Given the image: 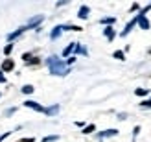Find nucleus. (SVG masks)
<instances>
[{"label":"nucleus","mask_w":151,"mask_h":142,"mask_svg":"<svg viewBox=\"0 0 151 142\" xmlns=\"http://www.w3.org/2000/svg\"><path fill=\"white\" fill-rule=\"evenodd\" d=\"M17 142H35V138L29 137V138H20V140H17Z\"/></svg>","instance_id":"5701e85b"},{"label":"nucleus","mask_w":151,"mask_h":142,"mask_svg":"<svg viewBox=\"0 0 151 142\" xmlns=\"http://www.w3.org/2000/svg\"><path fill=\"white\" fill-rule=\"evenodd\" d=\"M94 129H96V125H94V124H90V125H87V128L83 129V135H88V133H92Z\"/></svg>","instance_id":"f3484780"},{"label":"nucleus","mask_w":151,"mask_h":142,"mask_svg":"<svg viewBox=\"0 0 151 142\" xmlns=\"http://www.w3.org/2000/svg\"><path fill=\"white\" fill-rule=\"evenodd\" d=\"M76 61V57H68V61H66V66H68V65H72Z\"/></svg>","instance_id":"a878e982"},{"label":"nucleus","mask_w":151,"mask_h":142,"mask_svg":"<svg viewBox=\"0 0 151 142\" xmlns=\"http://www.w3.org/2000/svg\"><path fill=\"white\" fill-rule=\"evenodd\" d=\"M11 50H13V44H6V46H4V54H6V56H9V54H11Z\"/></svg>","instance_id":"aec40b11"},{"label":"nucleus","mask_w":151,"mask_h":142,"mask_svg":"<svg viewBox=\"0 0 151 142\" xmlns=\"http://www.w3.org/2000/svg\"><path fill=\"white\" fill-rule=\"evenodd\" d=\"M134 94H137V96H147V89H137Z\"/></svg>","instance_id":"6ab92c4d"},{"label":"nucleus","mask_w":151,"mask_h":142,"mask_svg":"<svg viewBox=\"0 0 151 142\" xmlns=\"http://www.w3.org/2000/svg\"><path fill=\"white\" fill-rule=\"evenodd\" d=\"M134 24H137V17H134V19H133V20L129 22V24L125 26V30H124V32L120 33V35H122V37H125V35H129V32H131V30H133V26H134Z\"/></svg>","instance_id":"9b49d317"},{"label":"nucleus","mask_w":151,"mask_h":142,"mask_svg":"<svg viewBox=\"0 0 151 142\" xmlns=\"http://www.w3.org/2000/svg\"><path fill=\"white\" fill-rule=\"evenodd\" d=\"M42 20H44V17H42V15H37V17L29 19V20H28V24H26V30H29V28H35V26H39Z\"/></svg>","instance_id":"f03ea898"},{"label":"nucleus","mask_w":151,"mask_h":142,"mask_svg":"<svg viewBox=\"0 0 151 142\" xmlns=\"http://www.w3.org/2000/svg\"><path fill=\"white\" fill-rule=\"evenodd\" d=\"M24 32H26V26H22V28H19L17 32H13V33H9V35H7V41H13V39H17V37H20V35L24 33Z\"/></svg>","instance_id":"0eeeda50"},{"label":"nucleus","mask_w":151,"mask_h":142,"mask_svg":"<svg viewBox=\"0 0 151 142\" xmlns=\"http://www.w3.org/2000/svg\"><path fill=\"white\" fill-rule=\"evenodd\" d=\"M13 68H15L13 59H4V61H2V70H0V72H11Z\"/></svg>","instance_id":"7ed1b4c3"},{"label":"nucleus","mask_w":151,"mask_h":142,"mask_svg":"<svg viewBox=\"0 0 151 142\" xmlns=\"http://www.w3.org/2000/svg\"><path fill=\"white\" fill-rule=\"evenodd\" d=\"M0 96H2V94H0Z\"/></svg>","instance_id":"cd10ccee"},{"label":"nucleus","mask_w":151,"mask_h":142,"mask_svg":"<svg viewBox=\"0 0 151 142\" xmlns=\"http://www.w3.org/2000/svg\"><path fill=\"white\" fill-rule=\"evenodd\" d=\"M118 118H120V120H125V118H127V115H124V113H120V115H118Z\"/></svg>","instance_id":"bb28decb"},{"label":"nucleus","mask_w":151,"mask_h":142,"mask_svg":"<svg viewBox=\"0 0 151 142\" xmlns=\"http://www.w3.org/2000/svg\"><path fill=\"white\" fill-rule=\"evenodd\" d=\"M0 83H6V76H4V72H0Z\"/></svg>","instance_id":"393cba45"},{"label":"nucleus","mask_w":151,"mask_h":142,"mask_svg":"<svg viewBox=\"0 0 151 142\" xmlns=\"http://www.w3.org/2000/svg\"><path fill=\"white\" fill-rule=\"evenodd\" d=\"M88 13H90V7H88V6H81L79 11H78V17L85 20V19H88Z\"/></svg>","instance_id":"423d86ee"},{"label":"nucleus","mask_w":151,"mask_h":142,"mask_svg":"<svg viewBox=\"0 0 151 142\" xmlns=\"http://www.w3.org/2000/svg\"><path fill=\"white\" fill-rule=\"evenodd\" d=\"M63 30H70V32H81L83 28H79V26H72V24H66V26H63Z\"/></svg>","instance_id":"4468645a"},{"label":"nucleus","mask_w":151,"mask_h":142,"mask_svg":"<svg viewBox=\"0 0 151 142\" xmlns=\"http://www.w3.org/2000/svg\"><path fill=\"white\" fill-rule=\"evenodd\" d=\"M48 68H50V72L54 74V76H66L68 74V66H66V63H63L59 57H55V56H52V57H48Z\"/></svg>","instance_id":"f257e3e1"},{"label":"nucleus","mask_w":151,"mask_h":142,"mask_svg":"<svg viewBox=\"0 0 151 142\" xmlns=\"http://www.w3.org/2000/svg\"><path fill=\"white\" fill-rule=\"evenodd\" d=\"M61 33H63V26H55L54 30H52V33H50V39H52V41H55Z\"/></svg>","instance_id":"1a4fd4ad"},{"label":"nucleus","mask_w":151,"mask_h":142,"mask_svg":"<svg viewBox=\"0 0 151 142\" xmlns=\"http://www.w3.org/2000/svg\"><path fill=\"white\" fill-rule=\"evenodd\" d=\"M9 135H11V133H9V131H7V133H2V135H0V142H2L4 138H7V137H9Z\"/></svg>","instance_id":"4be33fe9"},{"label":"nucleus","mask_w":151,"mask_h":142,"mask_svg":"<svg viewBox=\"0 0 151 142\" xmlns=\"http://www.w3.org/2000/svg\"><path fill=\"white\" fill-rule=\"evenodd\" d=\"M24 105H26V107H29V109H33V111H39V113H44V107H42V105H39V103L33 102V100L24 102Z\"/></svg>","instance_id":"20e7f679"},{"label":"nucleus","mask_w":151,"mask_h":142,"mask_svg":"<svg viewBox=\"0 0 151 142\" xmlns=\"http://www.w3.org/2000/svg\"><path fill=\"white\" fill-rule=\"evenodd\" d=\"M137 22H138V24H140V28L142 30H149V20L146 19V15H137Z\"/></svg>","instance_id":"39448f33"},{"label":"nucleus","mask_w":151,"mask_h":142,"mask_svg":"<svg viewBox=\"0 0 151 142\" xmlns=\"http://www.w3.org/2000/svg\"><path fill=\"white\" fill-rule=\"evenodd\" d=\"M76 44H78V43H72V44H68V46H66V48L63 50V56H65V57H66V56H70L72 52L76 50Z\"/></svg>","instance_id":"f8f14e48"},{"label":"nucleus","mask_w":151,"mask_h":142,"mask_svg":"<svg viewBox=\"0 0 151 142\" xmlns=\"http://www.w3.org/2000/svg\"><path fill=\"white\" fill-rule=\"evenodd\" d=\"M57 138H59L57 135H52V137H44L42 142H54V140H57Z\"/></svg>","instance_id":"412c9836"},{"label":"nucleus","mask_w":151,"mask_h":142,"mask_svg":"<svg viewBox=\"0 0 151 142\" xmlns=\"http://www.w3.org/2000/svg\"><path fill=\"white\" fill-rule=\"evenodd\" d=\"M116 135H118V129H105V131H101L98 137H100V138H105V137H116Z\"/></svg>","instance_id":"6e6552de"},{"label":"nucleus","mask_w":151,"mask_h":142,"mask_svg":"<svg viewBox=\"0 0 151 142\" xmlns=\"http://www.w3.org/2000/svg\"><path fill=\"white\" fill-rule=\"evenodd\" d=\"M100 22H101V24H114L116 19H114V17H107V19H101Z\"/></svg>","instance_id":"dca6fc26"},{"label":"nucleus","mask_w":151,"mask_h":142,"mask_svg":"<svg viewBox=\"0 0 151 142\" xmlns=\"http://www.w3.org/2000/svg\"><path fill=\"white\" fill-rule=\"evenodd\" d=\"M138 133H140V128H138V125H137V128H134V129H133V137H134V138H137V135H138Z\"/></svg>","instance_id":"b1692460"},{"label":"nucleus","mask_w":151,"mask_h":142,"mask_svg":"<svg viewBox=\"0 0 151 142\" xmlns=\"http://www.w3.org/2000/svg\"><path fill=\"white\" fill-rule=\"evenodd\" d=\"M103 35L107 37L109 41H112V39H114V35H116V33H114V30H112V26H107V28L103 30Z\"/></svg>","instance_id":"9d476101"},{"label":"nucleus","mask_w":151,"mask_h":142,"mask_svg":"<svg viewBox=\"0 0 151 142\" xmlns=\"http://www.w3.org/2000/svg\"><path fill=\"white\" fill-rule=\"evenodd\" d=\"M33 91H35L33 85H24V87H22V92H24V94H32Z\"/></svg>","instance_id":"2eb2a0df"},{"label":"nucleus","mask_w":151,"mask_h":142,"mask_svg":"<svg viewBox=\"0 0 151 142\" xmlns=\"http://www.w3.org/2000/svg\"><path fill=\"white\" fill-rule=\"evenodd\" d=\"M44 113H46V115H57V113H59V105H54V107L44 109Z\"/></svg>","instance_id":"ddd939ff"},{"label":"nucleus","mask_w":151,"mask_h":142,"mask_svg":"<svg viewBox=\"0 0 151 142\" xmlns=\"http://www.w3.org/2000/svg\"><path fill=\"white\" fill-rule=\"evenodd\" d=\"M112 56H114V59H120V61H124V59H125L124 52H120V50H116V52H114V54H112Z\"/></svg>","instance_id":"a211bd4d"}]
</instances>
